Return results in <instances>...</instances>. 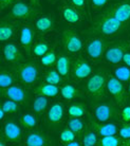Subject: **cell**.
Returning a JSON list of instances; mask_svg holds the SVG:
<instances>
[{"label": "cell", "mask_w": 130, "mask_h": 146, "mask_svg": "<svg viewBox=\"0 0 130 146\" xmlns=\"http://www.w3.org/2000/svg\"><path fill=\"white\" fill-rule=\"evenodd\" d=\"M127 25L121 22L119 19L112 16L106 15L99 12L92 18L90 27L86 30L87 34L95 35V36H104L107 38L116 36L122 33Z\"/></svg>", "instance_id": "cell-1"}, {"label": "cell", "mask_w": 130, "mask_h": 146, "mask_svg": "<svg viewBox=\"0 0 130 146\" xmlns=\"http://www.w3.org/2000/svg\"><path fill=\"white\" fill-rule=\"evenodd\" d=\"M15 73L17 74L19 82L25 86L35 85L40 74L39 64L36 60L21 62L15 66Z\"/></svg>", "instance_id": "cell-2"}, {"label": "cell", "mask_w": 130, "mask_h": 146, "mask_svg": "<svg viewBox=\"0 0 130 146\" xmlns=\"http://www.w3.org/2000/svg\"><path fill=\"white\" fill-rule=\"evenodd\" d=\"M86 93L92 99L99 100L105 96L107 90V74L104 71L91 74L85 85Z\"/></svg>", "instance_id": "cell-3"}, {"label": "cell", "mask_w": 130, "mask_h": 146, "mask_svg": "<svg viewBox=\"0 0 130 146\" xmlns=\"http://www.w3.org/2000/svg\"><path fill=\"white\" fill-rule=\"evenodd\" d=\"M111 42V40L104 36H95L90 38L87 41L85 48L88 59L93 62H101V59L105 55L106 50L108 49Z\"/></svg>", "instance_id": "cell-4"}, {"label": "cell", "mask_w": 130, "mask_h": 146, "mask_svg": "<svg viewBox=\"0 0 130 146\" xmlns=\"http://www.w3.org/2000/svg\"><path fill=\"white\" fill-rule=\"evenodd\" d=\"M117 104L111 101L98 103V105L93 107V117L94 120L101 123L111 122L115 120L119 115V111L117 109Z\"/></svg>", "instance_id": "cell-5"}, {"label": "cell", "mask_w": 130, "mask_h": 146, "mask_svg": "<svg viewBox=\"0 0 130 146\" xmlns=\"http://www.w3.org/2000/svg\"><path fill=\"white\" fill-rule=\"evenodd\" d=\"M101 12L119 19L125 25L130 23V0H119L103 9Z\"/></svg>", "instance_id": "cell-6"}, {"label": "cell", "mask_w": 130, "mask_h": 146, "mask_svg": "<svg viewBox=\"0 0 130 146\" xmlns=\"http://www.w3.org/2000/svg\"><path fill=\"white\" fill-rule=\"evenodd\" d=\"M107 91L119 107H124L126 105L128 93L123 82H121L114 75H107Z\"/></svg>", "instance_id": "cell-7"}, {"label": "cell", "mask_w": 130, "mask_h": 146, "mask_svg": "<svg viewBox=\"0 0 130 146\" xmlns=\"http://www.w3.org/2000/svg\"><path fill=\"white\" fill-rule=\"evenodd\" d=\"M39 10L34 7L32 3H27L25 1H15L10 11V17L15 20H31L36 15Z\"/></svg>", "instance_id": "cell-8"}, {"label": "cell", "mask_w": 130, "mask_h": 146, "mask_svg": "<svg viewBox=\"0 0 130 146\" xmlns=\"http://www.w3.org/2000/svg\"><path fill=\"white\" fill-rule=\"evenodd\" d=\"M130 44L128 40H119L116 42H111L106 50L104 58L107 62L112 65H119L123 62L124 54L129 49Z\"/></svg>", "instance_id": "cell-9"}, {"label": "cell", "mask_w": 130, "mask_h": 146, "mask_svg": "<svg viewBox=\"0 0 130 146\" xmlns=\"http://www.w3.org/2000/svg\"><path fill=\"white\" fill-rule=\"evenodd\" d=\"M62 42L64 49L71 54L80 53L84 48L83 39L80 38V36L77 34L75 30L73 29H67L65 31H62Z\"/></svg>", "instance_id": "cell-10"}, {"label": "cell", "mask_w": 130, "mask_h": 146, "mask_svg": "<svg viewBox=\"0 0 130 146\" xmlns=\"http://www.w3.org/2000/svg\"><path fill=\"white\" fill-rule=\"evenodd\" d=\"M92 74L91 64L84 56H77L72 62L71 78L73 82H80L88 78Z\"/></svg>", "instance_id": "cell-11"}, {"label": "cell", "mask_w": 130, "mask_h": 146, "mask_svg": "<svg viewBox=\"0 0 130 146\" xmlns=\"http://www.w3.org/2000/svg\"><path fill=\"white\" fill-rule=\"evenodd\" d=\"M2 96L5 99L16 101L19 104H23V105H28L31 101V92L27 88L19 85H13L2 89Z\"/></svg>", "instance_id": "cell-12"}, {"label": "cell", "mask_w": 130, "mask_h": 146, "mask_svg": "<svg viewBox=\"0 0 130 146\" xmlns=\"http://www.w3.org/2000/svg\"><path fill=\"white\" fill-rule=\"evenodd\" d=\"M35 36H36V29L31 26H23L20 29L19 33V42L23 48L27 55L32 54L33 44H35Z\"/></svg>", "instance_id": "cell-13"}, {"label": "cell", "mask_w": 130, "mask_h": 146, "mask_svg": "<svg viewBox=\"0 0 130 146\" xmlns=\"http://www.w3.org/2000/svg\"><path fill=\"white\" fill-rule=\"evenodd\" d=\"M87 128L94 130L99 137L117 135V131H119V126L115 123H111V122L101 123V122H98L95 120H91L87 124Z\"/></svg>", "instance_id": "cell-14"}, {"label": "cell", "mask_w": 130, "mask_h": 146, "mask_svg": "<svg viewBox=\"0 0 130 146\" xmlns=\"http://www.w3.org/2000/svg\"><path fill=\"white\" fill-rule=\"evenodd\" d=\"M2 137L10 143H18L22 139V130L20 125L14 121H9L4 123Z\"/></svg>", "instance_id": "cell-15"}, {"label": "cell", "mask_w": 130, "mask_h": 146, "mask_svg": "<svg viewBox=\"0 0 130 146\" xmlns=\"http://www.w3.org/2000/svg\"><path fill=\"white\" fill-rule=\"evenodd\" d=\"M3 57L4 60L10 64H19L23 62L25 55L21 52L19 46L13 42H9L3 46Z\"/></svg>", "instance_id": "cell-16"}, {"label": "cell", "mask_w": 130, "mask_h": 146, "mask_svg": "<svg viewBox=\"0 0 130 146\" xmlns=\"http://www.w3.org/2000/svg\"><path fill=\"white\" fill-rule=\"evenodd\" d=\"M25 145L27 146H47L50 145L49 135L41 130H30V132L25 135Z\"/></svg>", "instance_id": "cell-17"}, {"label": "cell", "mask_w": 130, "mask_h": 146, "mask_svg": "<svg viewBox=\"0 0 130 146\" xmlns=\"http://www.w3.org/2000/svg\"><path fill=\"white\" fill-rule=\"evenodd\" d=\"M65 117V108L62 103H54L47 110V121L49 124H60Z\"/></svg>", "instance_id": "cell-18"}, {"label": "cell", "mask_w": 130, "mask_h": 146, "mask_svg": "<svg viewBox=\"0 0 130 146\" xmlns=\"http://www.w3.org/2000/svg\"><path fill=\"white\" fill-rule=\"evenodd\" d=\"M60 14L65 21L69 23H78L82 21L84 15L70 3H62L60 7Z\"/></svg>", "instance_id": "cell-19"}, {"label": "cell", "mask_w": 130, "mask_h": 146, "mask_svg": "<svg viewBox=\"0 0 130 146\" xmlns=\"http://www.w3.org/2000/svg\"><path fill=\"white\" fill-rule=\"evenodd\" d=\"M71 67H72V62L68 55H58V58L55 64V68L67 80H69V78L71 77Z\"/></svg>", "instance_id": "cell-20"}, {"label": "cell", "mask_w": 130, "mask_h": 146, "mask_svg": "<svg viewBox=\"0 0 130 146\" xmlns=\"http://www.w3.org/2000/svg\"><path fill=\"white\" fill-rule=\"evenodd\" d=\"M35 29L41 34H47L54 29L55 22L50 15H40L35 20Z\"/></svg>", "instance_id": "cell-21"}, {"label": "cell", "mask_w": 130, "mask_h": 146, "mask_svg": "<svg viewBox=\"0 0 130 146\" xmlns=\"http://www.w3.org/2000/svg\"><path fill=\"white\" fill-rule=\"evenodd\" d=\"M33 92L37 95H44L48 98H55L58 93H60V88H58L57 85L49 84V83H42L38 84L36 87L33 88Z\"/></svg>", "instance_id": "cell-22"}, {"label": "cell", "mask_w": 130, "mask_h": 146, "mask_svg": "<svg viewBox=\"0 0 130 146\" xmlns=\"http://www.w3.org/2000/svg\"><path fill=\"white\" fill-rule=\"evenodd\" d=\"M17 27L15 26L14 22L9 20H1L0 22V40L2 42H5L9 39H11L14 36Z\"/></svg>", "instance_id": "cell-23"}, {"label": "cell", "mask_w": 130, "mask_h": 146, "mask_svg": "<svg viewBox=\"0 0 130 146\" xmlns=\"http://www.w3.org/2000/svg\"><path fill=\"white\" fill-rule=\"evenodd\" d=\"M49 98L44 95H37L32 102V110L38 117H41L49 108Z\"/></svg>", "instance_id": "cell-24"}, {"label": "cell", "mask_w": 130, "mask_h": 146, "mask_svg": "<svg viewBox=\"0 0 130 146\" xmlns=\"http://www.w3.org/2000/svg\"><path fill=\"white\" fill-rule=\"evenodd\" d=\"M67 127H69L76 135L77 138L83 137L84 132L86 131V125L82 120V117H69L67 121Z\"/></svg>", "instance_id": "cell-25"}, {"label": "cell", "mask_w": 130, "mask_h": 146, "mask_svg": "<svg viewBox=\"0 0 130 146\" xmlns=\"http://www.w3.org/2000/svg\"><path fill=\"white\" fill-rule=\"evenodd\" d=\"M60 95L67 101L78 99L83 95V92L71 84H65L60 87Z\"/></svg>", "instance_id": "cell-26"}, {"label": "cell", "mask_w": 130, "mask_h": 146, "mask_svg": "<svg viewBox=\"0 0 130 146\" xmlns=\"http://www.w3.org/2000/svg\"><path fill=\"white\" fill-rule=\"evenodd\" d=\"M126 141L122 139L119 135H111L101 137L98 139V146H125Z\"/></svg>", "instance_id": "cell-27"}, {"label": "cell", "mask_w": 130, "mask_h": 146, "mask_svg": "<svg viewBox=\"0 0 130 146\" xmlns=\"http://www.w3.org/2000/svg\"><path fill=\"white\" fill-rule=\"evenodd\" d=\"M18 80L19 78L16 73H12L7 70H2L0 72V87H1V89L16 85Z\"/></svg>", "instance_id": "cell-28"}, {"label": "cell", "mask_w": 130, "mask_h": 146, "mask_svg": "<svg viewBox=\"0 0 130 146\" xmlns=\"http://www.w3.org/2000/svg\"><path fill=\"white\" fill-rule=\"evenodd\" d=\"M43 80L46 83H49V84H53V85H60L62 84L64 82H67L65 77L62 76L60 73L58 72L56 68L55 69H49L47 72L44 73V76H43Z\"/></svg>", "instance_id": "cell-29"}, {"label": "cell", "mask_w": 130, "mask_h": 146, "mask_svg": "<svg viewBox=\"0 0 130 146\" xmlns=\"http://www.w3.org/2000/svg\"><path fill=\"white\" fill-rule=\"evenodd\" d=\"M67 113L71 117H84L87 114V107L83 103H74L68 106Z\"/></svg>", "instance_id": "cell-30"}, {"label": "cell", "mask_w": 130, "mask_h": 146, "mask_svg": "<svg viewBox=\"0 0 130 146\" xmlns=\"http://www.w3.org/2000/svg\"><path fill=\"white\" fill-rule=\"evenodd\" d=\"M52 50L51 44L46 41V40H38L35 44H33L32 48V54L36 57H41L43 55L48 53V52Z\"/></svg>", "instance_id": "cell-31"}, {"label": "cell", "mask_w": 130, "mask_h": 146, "mask_svg": "<svg viewBox=\"0 0 130 146\" xmlns=\"http://www.w3.org/2000/svg\"><path fill=\"white\" fill-rule=\"evenodd\" d=\"M112 73L123 83H130V67L117 65L112 69Z\"/></svg>", "instance_id": "cell-32"}, {"label": "cell", "mask_w": 130, "mask_h": 146, "mask_svg": "<svg viewBox=\"0 0 130 146\" xmlns=\"http://www.w3.org/2000/svg\"><path fill=\"white\" fill-rule=\"evenodd\" d=\"M19 122H20V125L27 130H33L37 125L36 115L29 112L23 113L19 119Z\"/></svg>", "instance_id": "cell-33"}, {"label": "cell", "mask_w": 130, "mask_h": 146, "mask_svg": "<svg viewBox=\"0 0 130 146\" xmlns=\"http://www.w3.org/2000/svg\"><path fill=\"white\" fill-rule=\"evenodd\" d=\"M98 133L92 130L87 128L86 131L84 132L83 137H82V144L85 146H94L98 145Z\"/></svg>", "instance_id": "cell-34"}, {"label": "cell", "mask_w": 130, "mask_h": 146, "mask_svg": "<svg viewBox=\"0 0 130 146\" xmlns=\"http://www.w3.org/2000/svg\"><path fill=\"white\" fill-rule=\"evenodd\" d=\"M58 58L57 53L54 50H50V51L46 53V54L40 57V64L42 65L44 68H50L53 65L56 64V60Z\"/></svg>", "instance_id": "cell-35"}, {"label": "cell", "mask_w": 130, "mask_h": 146, "mask_svg": "<svg viewBox=\"0 0 130 146\" xmlns=\"http://www.w3.org/2000/svg\"><path fill=\"white\" fill-rule=\"evenodd\" d=\"M1 109H3L7 114H12V113H16L17 111L20 110V105L16 101H13L11 99H7L1 104Z\"/></svg>", "instance_id": "cell-36"}, {"label": "cell", "mask_w": 130, "mask_h": 146, "mask_svg": "<svg viewBox=\"0 0 130 146\" xmlns=\"http://www.w3.org/2000/svg\"><path fill=\"white\" fill-rule=\"evenodd\" d=\"M75 139H76V135L69 127L62 129V131L60 132V135H59V141L64 145L68 144L71 141H74Z\"/></svg>", "instance_id": "cell-37"}, {"label": "cell", "mask_w": 130, "mask_h": 146, "mask_svg": "<svg viewBox=\"0 0 130 146\" xmlns=\"http://www.w3.org/2000/svg\"><path fill=\"white\" fill-rule=\"evenodd\" d=\"M69 3L73 5V7L77 9L82 14L85 16L88 12V3H87V0H69Z\"/></svg>", "instance_id": "cell-38"}, {"label": "cell", "mask_w": 130, "mask_h": 146, "mask_svg": "<svg viewBox=\"0 0 130 146\" xmlns=\"http://www.w3.org/2000/svg\"><path fill=\"white\" fill-rule=\"evenodd\" d=\"M117 135L124 139L125 141L128 140L130 138V124L129 123H124L123 125H121L119 127V131Z\"/></svg>", "instance_id": "cell-39"}, {"label": "cell", "mask_w": 130, "mask_h": 146, "mask_svg": "<svg viewBox=\"0 0 130 146\" xmlns=\"http://www.w3.org/2000/svg\"><path fill=\"white\" fill-rule=\"evenodd\" d=\"M119 117L124 123H130V106L122 107V110L119 111Z\"/></svg>", "instance_id": "cell-40"}, {"label": "cell", "mask_w": 130, "mask_h": 146, "mask_svg": "<svg viewBox=\"0 0 130 146\" xmlns=\"http://www.w3.org/2000/svg\"><path fill=\"white\" fill-rule=\"evenodd\" d=\"M92 9L94 10H103L109 3V0H90Z\"/></svg>", "instance_id": "cell-41"}, {"label": "cell", "mask_w": 130, "mask_h": 146, "mask_svg": "<svg viewBox=\"0 0 130 146\" xmlns=\"http://www.w3.org/2000/svg\"><path fill=\"white\" fill-rule=\"evenodd\" d=\"M16 0H0V4H1V10H4L9 7L10 5H13Z\"/></svg>", "instance_id": "cell-42"}, {"label": "cell", "mask_w": 130, "mask_h": 146, "mask_svg": "<svg viewBox=\"0 0 130 146\" xmlns=\"http://www.w3.org/2000/svg\"><path fill=\"white\" fill-rule=\"evenodd\" d=\"M123 62L126 65V66L130 67V52L127 51L125 54H124V57H123Z\"/></svg>", "instance_id": "cell-43"}, {"label": "cell", "mask_w": 130, "mask_h": 146, "mask_svg": "<svg viewBox=\"0 0 130 146\" xmlns=\"http://www.w3.org/2000/svg\"><path fill=\"white\" fill-rule=\"evenodd\" d=\"M7 113L4 111L3 109H1L0 108V120H1V122L2 123H4V121H5V115H7Z\"/></svg>", "instance_id": "cell-44"}, {"label": "cell", "mask_w": 130, "mask_h": 146, "mask_svg": "<svg viewBox=\"0 0 130 146\" xmlns=\"http://www.w3.org/2000/svg\"><path fill=\"white\" fill-rule=\"evenodd\" d=\"M82 143L80 142V141H76V140H74V141H71V142H69L68 144H66V145L68 146H80Z\"/></svg>", "instance_id": "cell-45"}, {"label": "cell", "mask_w": 130, "mask_h": 146, "mask_svg": "<svg viewBox=\"0 0 130 146\" xmlns=\"http://www.w3.org/2000/svg\"><path fill=\"white\" fill-rule=\"evenodd\" d=\"M30 3H32L34 7H39V4H40V0H30Z\"/></svg>", "instance_id": "cell-46"}, {"label": "cell", "mask_w": 130, "mask_h": 146, "mask_svg": "<svg viewBox=\"0 0 130 146\" xmlns=\"http://www.w3.org/2000/svg\"><path fill=\"white\" fill-rule=\"evenodd\" d=\"M125 146H130V138L128 140H126V143H125Z\"/></svg>", "instance_id": "cell-47"}, {"label": "cell", "mask_w": 130, "mask_h": 146, "mask_svg": "<svg viewBox=\"0 0 130 146\" xmlns=\"http://www.w3.org/2000/svg\"><path fill=\"white\" fill-rule=\"evenodd\" d=\"M128 96H129V99H130V83H129V85H128Z\"/></svg>", "instance_id": "cell-48"}, {"label": "cell", "mask_w": 130, "mask_h": 146, "mask_svg": "<svg viewBox=\"0 0 130 146\" xmlns=\"http://www.w3.org/2000/svg\"><path fill=\"white\" fill-rule=\"evenodd\" d=\"M51 2H55V1H56V0H50Z\"/></svg>", "instance_id": "cell-49"}]
</instances>
